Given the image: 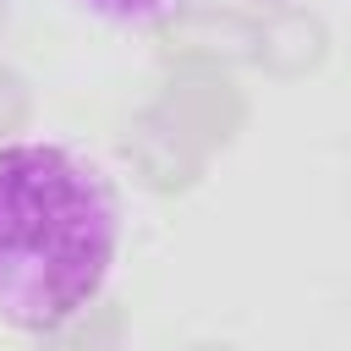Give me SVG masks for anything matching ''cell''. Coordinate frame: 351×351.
I'll use <instances>...</instances> for the list:
<instances>
[{"instance_id":"6da1fadb","label":"cell","mask_w":351,"mask_h":351,"mask_svg":"<svg viewBox=\"0 0 351 351\" xmlns=\"http://www.w3.org/2000/svg\"><path fill=\"white\" fill-rule=\"evenodd\" d=\"M126 247L115 176L66 137L0 143V324L60 335L82 324Z\"/></svg>"},{"instance_id":"7a4b0ae2","label":"cell","mask_w":351,"mask_h":351,"mask_svg":"<svg viewBox=\"0 0 351 351\" xmlns=\"http://www.w3.org/2000/svg\"><path fill=\"white\" fill-rule=\"evenodd\" d=\"M82 22L110 27V33H154L165 22H176L192 0H66Z\"/></svg>"}]
</instances>
